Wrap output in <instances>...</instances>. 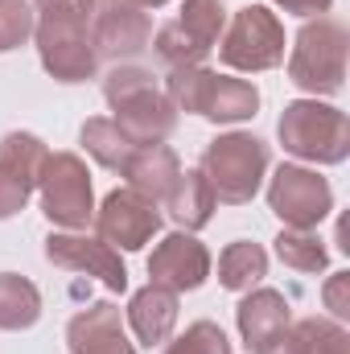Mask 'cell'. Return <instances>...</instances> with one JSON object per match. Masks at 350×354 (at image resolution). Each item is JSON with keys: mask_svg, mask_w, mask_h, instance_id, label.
I'll use <instances>...</instances> for the list:
<instances>
[{"mask_svg": "<svg viewBox=\"0 0 350 354\" xmlns=\"http://www.w3.org/2000/svg\"><path fill=\"white\" fill-rule=\"evenodd\" d=\"M161 210L174 218L181 231H202L214 218L219 198H214V189H210V181H206L202 169H181L174 181V189L161 202Z\"/></svg>", "mask_w": 350, "mask_h": 354, "instance_id": "ac0fdd59", "label": "cell"}, {"mask_svg": "<svg viewBox=\"0 0 350 354\" xmlns=\"http://www.w3.org/2000/svg\"><path fill=\"white\" fill-rule=\"evenodd\" d=\"M46 260L54 268H66V272H87L95 280H103L111 292L128 288V268L120 260V252L107 248L99 235H87V231H50L46 235Z\"/></svg>", "mask_w": 350, "mask_h": 354, "instance_id": "8fae6325", "label": "cell"}, {"mask_svg": "<svg viewBox=\"0 0 350 354\" xmlns=\"http://www.w3.org/2000/svg\"><path fill=\"white\" fill-rule=\"evenodd\" d=\"M153 41V21L145 8L128 0H95L91 4V46L99 58L111 62H132L149 50Z\"/></svg>", "mask_w": 350, "mask_h": 354, "instance_id": "9c48e42d", "label": "cell"}, {"mask_svg": "<svg viewBox=\"0 0 350 354\" xmlns=\"http://www.w3.org/2000/svg\"><path fill=\"white\" fill-rule=\"evenodd\" d=\"M322 301L326 309L334 313V322H347L350 317V272H334L322 288Z\"/></svg>", "mask_w": 350, "mask_h": 354, "instance_id": "4316f807", "label": "cell"}, {"mask_svg": "<svg viewBox=\"0 0 350 354\" xmlns=\"http://www.w3.org/2000/svg\"><path fill=\"white\" fill-rule=\"evenodd\" d=\"M264 276H268V252H264L260 243L239 239V243H231V248L219 256V284L231 288V292L256 288Z\"/></svg>", "mask_w": 350, "mask_h": 354, "instance_id": "44dd1931", "label": "cell"}, {"mask_svg": "<svg viewBox=\"0 0 350 354\" xmlns=\"http://www.w3.org/2000/svg\"><path fill=\"white\" fill-rule=\"evenodd\" d=\"M103 99L116 111V128L140 149V145H165L177 128V107L169 95L157 87L149 66L136 62H116L103 75Z\"/></svg>", "mask_w": 350, "mask_h": 354, "instance_id": "7a4b0ae2", "label": "cell"}, {"mask_svg": "<svg viewBox=\"0 0 350 354\" xmlns=\"http://www.w3.org/2000/svg\"><path fill=\"white\" fill-rule=\"evenodd\" d=\"M37 194H42V214L58 231H87V223L95 218L91 174L79 153H50L37 177Z\"/></svg>", "mask_w": 350, "mask_h": 354, "instance_id": "52a82bcc", "label": "cell"}, {"mask_svg": "<svg viewBox=\"0 0 350 354\" xmlns=\"http://www.w3.org/2000/svg\"><path fill=\"white\" fill-rule=\"evenodd\" d=\"M256 354H309V346H305V338H301V330L297 326H288L284 334H276L268 346H260Z\"/></svg>", "mask_w": 350, "mask_h": 354, "instance_id": "83f0119b", "label": "cell"}, {"mask_svg": "<svg viewBox=\"0 0 350 354\" xmlns=\"http://www.w3.org/2000/svg\"><path fill=\"white\" fill-rule=\"evenodd\" d=\"M260 107V91L248 79H231V75H210V87L202 95L198 115H206L210 124H243L252 120Z\"/></svg>", "mask_w": 350, "mask_h": 354, "instance_id": "d6986e66", "label": "cell"}, {"mask_svg": "<svg viewBox=\"0 0 350 354\" xmlns=\"http://www.w3.org/2000/svg\"><path fill=\"white\" fill-rule=\"evenodd\" d=\"M206 276H210V252H206V243L194 239V231L165 235L149 256V284H161L169 292L202 288Z\"/></svg>", "mask_w": 350, "mask_h": 354, "instance_id": "4fadbf2b", "label": "cell"}, {"mask_svg": "<svg viewBox=\"0 0 350 354\" xmlns=\"http://www.w3.org/2000/svg\"><path fill=\"white\" fill-rule=\"evenodd\" d=\"M91 4L95 0H42L33 8L37 58L58 83H87L99 71V54L91 46Z\"/></svg>", "mask_w": 350, "mask_h": 354, "instance_id": "6da1fadb", "label": "cell"}, {"mask_svg": "<svg viewBox=\"0 0 350 354\" xmlns=\"http://www.w3.org/2000/svg\"><path fill=\"white\" fill-rule=\"evenodd\" d=\"M50 149L33 132H8L0 140V218H12L25 210L29 194L37 189V177Z\"/></svg>", "mask_w": 350, "mask_h": 354, "instance_id": "7c38bea8", "label": "cell"}, {"mask_svg": "<svg viewBox=\"0 0 350 354\" xmlns=\"http://www.w3.org/2000/svg\"><path fill=\"white\" fill-rule=\"evenodd\" d=\"M272 165V149L252 132H223L206 145L202 153V174L210 181L214 198L227 206H243L256 198V189L264 185V174Z\"/></svg>", "mask_w": 350, "mask_h": 354, "instance_id": "5b68a950", "label": "cell"}, {"mask_svg": "<svg viewBox=\"0 0 350 354\" xmlns=\"http://www.w3.org/2000/svg\"><path fill=\"white\" fill-rule=\"evenodd\" d=\"M235 326H239V338L248 342V351H260L293 326V305L276 288H248V297L235 309Z\"/></svg>", "mask_w": 350, "mask_h": 354, "instance_id": "9a60e30c", "label": "cell"}, {"mask_svg": "<svg viewBox=\"0 0 350 354\" xmlns=\"http://www.w3.org/2000/svg\"><path fill=\"white\" fill-rule=\"evenodd\" d=\"M42 317V292L17 272H0V330H29Z\"/></svg>", "mask_w": 350, "mask_h": 354, "instance_id": "ffe728a7", "label": "cell"}, {"mask_svg": "<svg viewBox=\"0 0 350 354\" xmlns=\"http://www.w3.org/2000/svg\"><path fill=\"white\" fill-rule=\"evenodd\" d=\"M347 58H350V33L342 21L317 17L301 25L288 50V83L305 95H338L347 87Z\"/></svg>", "mask_w": 350, "mask_h": 354, "instance_id": "277c9868", "label": "cell"}, {"mask_svg": "<svg viewBox=\"0 0 350 354\" xmlns=\"http://www.w3.org/2000/svg\"><path fill=\"white\" fill-rule=\"evenodd\" d=\"M128 4H136V8H145V12H149V8H161L165 0H128Z\"/></svg>", "mask_w": 350, "mask_h": 354, "instance_id": "f546056e", "label": "cell"}, {"mask_svg": "<svg viewBox=\"0 0 350 354\" xmlns=\"http://www.w3.org/2000/svg\"><path fill=\"white\" fill-rule=\"evenodd\" d=\"M95 235L107 243V248H120V252H140L157 231H161V206L140 198L136 189H111L103 198V206L95 210Z\"/></svg>", "mask_w": 350, "mask_h": 354, "instance_id": "30bf717a", "label": "cell"}, {"mask_svg": "<svg viewBox=\"0 0 350 354\" xmlns=\"http://www.w3.org/2000/svg\"><path fill=\"white\" fill-rule=\"evenodd\" d=\"M177 174H181V161L169 145H140L128 165H124V177H128V189H136L140 198L149 202H165V194L174 189Z\"/></svg>", "mask_w": 350, "mask_h": 354, "instance_id": "e0dca14e", "label": "cell"}, {"mask_svg": "<svg viewBox=\"0 0 350 354\" xmlns=\"http://www.w3.org/2000/svg\"><path fill=\"white\" fill-rule=\"evenodd\" d=\"M66 346H71V354H136L132 342L124 338V317L111 301H95L71 317Z\"/></svg>", "mask_w": 350, "mask_h": 354, "instance_id": "5bb4252c", "label": "cell"}, {"mask_svg": "<svg viewBox=\"0 0 350 354\" xmlns=\"http://www.w3.org/2000/svg\"><path fill=\"white\" fill-rule=\"evenodd\" d=\"M219 62L239 75H264L284 62V25L268 4H248L239 8L219 37Z\"/></svg>", "mask_w": 350, "mask_h": 354, "instance_id": "8992f818", "label": "cell"}, {"mask_svg": "<svg viewBox=\"0 0 350 354\" xmlns=\"http://www.w3.org/2000/svg\"><path fill=\"white\" fill-rule=\"evenodd\" d=\"M79 140H83L91 161L103 165V169H111V174H124L128 157L136 153V145L116 128V120H87L83 132H79Z\"/></svg>", "mask_w": 350, "mask_h": 354, "instance_id": "7402d4cb", "label": "cell"}, {"mask_svg": "<svg viewBox=\"0 0 350 354\" xmlns=\"http://www.w3.org/2000/svg\"><path fill=\"white\" fill-rule=\"evenodd\" d=\"M161 354H231V342L214 322H194V326H185V334L169 338Z\"/></svg>", "mask_w": 350, "mask_h": 354, "instance_id": "d4e9b609", "label": "cell"}, {"mask_svg": "<svg viewBox=\"0 0 350 354\" xmlns=\"http://www.w3.org/2000/svg\"><path fill=\"white\" fill-rule=\"evenodd\" d=\"M128 326H132V334L149 351L165 346L174 338V326H177V292L161 288V284H145L140 292H132V301H128Z\"/></svg>", "mask_w": 350, "mask_h": 354, "instance_id": "2e32d148", "label": "cell"}, {"mask_svg": "<svg viewBox=\"0 0 350 354\" xmlns=\"http://www.w3.org/2000/svg\"><path fill=\"white\" fill-rule=\"evenodd\" d=\"M268 206L284 227L317 231V223L330 218V210H334V189L326 177H317V169L280 165L268 181Z\"/></svg>", "mask_w": 350, "mask_h": 354, "instance_id": "ba28073f", "label": "cell"}, {"mask_svg": "<svg viewBox=\"0 0 350 354\" xmlns=\"http://www.w3.org/2000/svg\"><path fill=\"white\" fill-rule=\"evenodd\" d=\"M174 25L194 41V46H202V50L210 54V50L219 46V37H223L227 8H223V0H185Z\"/></svg>", "mask_w": 350, "mask_h": 354, "instance_id": "603a6c76", "label": "cell"}, {"mask_svg": "<svg viewBox=\"0 0 350 354\" xmlns=\"http://www.w3.org/2000/svg\"><path fill=\"white\" fill-rule=\"evenodd\" d=\"M276 136L284 153L313 165H342L350 157V120L342 107L317 99H293L280 111Z\"/></svg>", "mask_w": 350, "mask_h": 354, "instance_id": "3957f363", "label": "cell"}, {"mask_svg": "<svg viewBox=\"0 0 350 354\" xmlns=\"http://www.w3.org/2000/svg\"><path fill=\"white\" fill-rule=\"evenodd\" d=\"M276 256H280L284 268L305 272V276H317V272H326V264H330V252L317 239V231H297V227H284L276 235Z\"/></svg>", "mask_w": 350, "mask_h": 354, "instance_id": "cb8c5ba5", "label": "cell"}, {"mask_svg": "<svg viewBox=\"0 0 350 354\" xmlns=\"http://www.w3.org/2000/svg\"><path fill=\"white\" fill-rule=\"evenodd\" d=\"M276 4L293 17H326L334 8V0H276Z\"/></svg>", "mask_w": 350, "mask_h": 354, "instance_id": "f1b7e54d", "label": "cell"}, {"mask_svg": "<svg viewBox=\"0 0 350 354\" xmlns=\"http://www.w3.org/2000/svg\"><path fill=\"white\" fill-rule=\"evenodd\" d=\"M33 21H37V12L25 0H0V54L25 46L33 37Z\"/></svg>", "mask_w": 350, "mask_h": 354, "instance_id": "484cf974", "label": "cell"}]
</instances>
